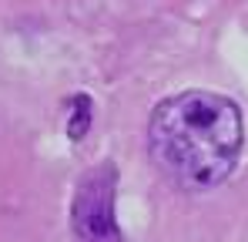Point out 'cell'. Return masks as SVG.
I'll return each instance as SVG.
<instances>
[{
  "label": "cell",
  "instance_id": "cell-3",
  "mask_svg": "<svg viewBox=\"0 0 248 242\" xmlns=\"http://www.w3.org/2000/svg\"><path fill=\"white\" fill-rule=\"evenodd\" d=\"M91 118H94V104L87 94H74L71 98V108H67V135L71 141H81L91 128Z\"/></svg>",
  "mask_w": 248,
  "mask_h": 242
},
{
  "label": "cell",
  "instance_id": "cell-1",
  "mask_svg": "<svg viewBox=\"0 0 248 242\" xmlns=\"http://www.w3.org/2000/svg\"><path fill=\"white\" fill-rule=\"evenodd\" d=\"M245 121L232 98L181 91L165 98L148 121V152L158 172L185 192L221 185L242 155Z\"/></svg>",
  "mask_w": 248,
  "mask_h": 242
},
{
  "label": "cell",
  "instance_id": "cell-2",
  "mask_svg": "<svg viewBox=\"0 0 248 242\" xmlns=\"http://www.w3.org/2000/svg\"><path fill=\"white\" fill-rule=\"evenodd\" d=\"M114 189H118L114 165H101L78 182L71 202V225L78 242H124L121 225L114 219Z\"/></svg>",
  "mask_w": 248,
  "mask_h": 242
}]
</instances>
